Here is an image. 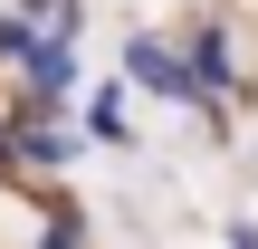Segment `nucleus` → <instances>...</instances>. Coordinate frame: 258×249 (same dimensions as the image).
Masks as SVG:
<instances>
[{"instance_id": "nucleus-1", "label": "nucleus", "mask_w": 258, "mask_h": 249, "mask_svg": "<svg viewBox=\"0 0 258 249\" xmlns=\"http://www.w3.org/2000/svg\"><path fill=\"white\" fill-rule=\"evenodd\" d=\"M124 77H134L144 96H172V106H211V96H201V77H191V58H182V48H163V38H124Z\"/></svg>"}, {"instance_id": "nucleus-2", "label": "nucleus", "mask_w": 258, "mask_h": 249, "mask_svg": "<svg viewBox=\"0 0 258 249\" xmlns=\"http://www.w3.org/2000/svg\"><path fill=\"white\" fill-rule=\"evenodd\" d=\"M19 67H29V96H38V106H67V96H77V38H29Z\"/></svg>"}, {"instance_id": "nucleus-3", "label": "nucleus", "mask_w": 258, "mask_h": 249, "mask_svg": "<svg viewBox=\"0 0 258 249\" xmlns=\"http://www.w3.org/2000/svg\"><path fill=\"white\" fill-rule=\"evenodd\" d=\"M182 58H191V77H201V96H220V86H230V38H220L211 19H201V29L182 38Z\"/></svg>"}, {"instance_id": "nucleus-4", "label": "nucleus", "mask_w": 258, "mask_h": 249, "mask_svg": "<svg viewBox=\"0 0 258 249\" xmlns=\"http://www.w3.org/2000/svg\"><path fill=\"white\" fill-rule=\"evenodd\" d=\"M19 163H48V173L77 163V134H67V125H19Z\"/></svg>"}, {"instance_id": "nucleus-5", "label": "nucleus", "mask_w": 258, "mask_h": 249, "mask_svg": "<svg viewBox=\"0 0 258 249\" xmlns=\"http://www.w3.org/2000/svg\"><path fill=\"white\" fill-rule=\"evenodd\" d=\"M86 125H96V134H105V144H124V96H115V86H105V96H96V106H86Z\"/></svg>"}, {"instance_id": "nucleus-6", "label": "nucleus", "mask_w": 258, "mask_h": 249, "mask_svg": "<svg viewBox=\"0 0 258 249\" xmlns=\"http://www.w3.org/2000/svg\"><path fill=\"white\" fill-rule=\"evenodd\" d=\"M38 249H86V240H77V221H48V230H38Z\"/></svg>"}, {"instance_id": "nucleus-7", "label": "nucleus", "mask_w": 258, "mask_h": 249, "mask_svg": "<svg viewBox=\"0 0 258 249\" xmlns=\"http://www.w3.org/2000/svg\"><path fill=\"white\" fill-rule=\"evenodd\" d=\"M230 249H258V221H230Z\"/></svg>"}]
</instances>
